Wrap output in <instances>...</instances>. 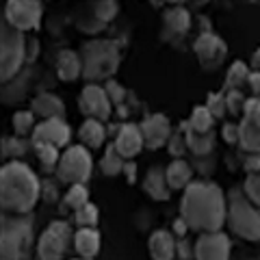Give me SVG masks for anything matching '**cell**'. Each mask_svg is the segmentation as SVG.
<instances>
[{
    "label": "cell",
    "mask_w": 260,
    "mask_h": 260,
    "mask_svg": "<svg viewBox=\"0 0 260 260\" xmlns=\"http://www.w3.org/2000/svg\"><path fill=\"white\" fill-rule=\"evenodd\" d=\"M206 109L210 111L213 117H223L228 113V104H225V95L223 93H210L208 95V102H206Z\"/></svg>",
    "instance_id": "35"
},
{
    "label": "cell",
    "mask_w": 260,
    "mask_h": 260,
    "mask_svg": "<svg viewBox=\"0 0 260 260\" xmlns=\"http://www.w3.org/2000/svg\"><path fill=\"white\" fill-rule=\"evenodd\" d=\"M56 74L65 83H72L78 76H83V59L74 50H61L56 54Z\"/></svg>",
    "instance_id": "18"
},
{
    "label": "cell",
    "mask_w": 260,
    "mask_h": 260,
    "mask_svg": "<svg viewBox=\"0 0 260 260\" xmlns=\"http://www.w3.org/2000/svg\"><path fill=\"white\" fill-rule=\"evenodd\" d=\"M221 135L225 143H239V124H225Z\"/></svg>",
    "instance_id": "41"
},
{
    "label": "cell",
    "mask_w": 260,
    "mask_h": 260,
    "mask_svg": "<svg viewBox=\"0 0 260 260\" xmlns=\"http://www.w3.org/2000/svg\"><path fill=\"white\" fill-rule=\"evenodd\" d=\"M225 104H228V111H230V113H241V115H243L247 100H245V95H243L239 89H232V91L225 93Z\"/></svg>",
    "instance_id": "36"
},
{
    "label": "cell",
    "mask_w": 260,
    "mask_h": 260,
    "mask_svg": "<svg viewBox=\"0 0 260 260\" xmlns=\"http://www.w3.org/2000/svg\"><path fill=\"white\" fill-rule=\"evenodd\" d=\"M184 145H186V141L182 139V135H174L172 139H169V152H172V156H180V154L184 152Z\"/></svg>",
    "instance_id": "40"
},
{
    "label": "cell",
    "mask_w": 260,
    "mask_h": 260,
    "mask_svg": "<svg viewBox=\"0 0 260 260\" xmlns=\"http://www.w3.org/2000/svg\"><path fill=\"white\" fill-rule=\"evenodd\" d=\"M44 15V5L37 0H9L5 5V22L22 32L39 26Z\"/></svg>",
    "instance_id": "9"
},
{
    "label": "cell",
    "mask_w": 260,
    "mask_h": 260,
    "mask_svg": "<svg viewBox=\"0 0 260 260\" xmlns=\"http://www.w3.org/2000/svg\"><path fill=\"white\" fill-rule=\"evenodd\" d=\"M228 200L223 191L213 182H191L182 193L180 217L189 230L195 232H219L225 223Z\"/></svg>",
    "instance_id": "1"
},
{
    "label": "cell",
    "mask_w": 260,
    "mask_h": 260,
    "mask_svg": "<svg viewBox=\"0 0 260 260\" xmlns=\"http://www.w3.org/2000/svg\"><path fill=\"white\" fill-rule=\"evenodd\" d=\"M225 223L237 237L245 241H260V208L251 204L241 189H234L228 195Z\"/></svg>",
    "instance_id": "5"
},
{
    "label": "cell",
    "mask_w": 260,
    "mask_h": 260,
    "mask_svg": "<svg viewBox=\"0 0 260 260\" xmlns=\"http://www.w3.org/2000/svg\"><path fill=\"white\" fill-rule=\"evenodd\" d=\"M162 22H165L167 30L176 32V35H182L191 28V15L186 9L182 7H172V9H167L165 15H162Z\"/></svg>",
    "instance_id": "25"
},
{
    "label": "cell",
    "mask_w": 260,
    "mask_h": 260,
    "mask_svg": "<svg viewBox=\"0 0 260 260\" xmlns=\"http://www.w3.org/2000/svg\"><path fill=\"white\" fill-rule=\"evenodd\" d=\"M78 137L87 150L89 148L95 150L104 143V139H107V128H104V124L98 119H85V124L78 130Z\"/></svg>",
    "instance_id": "23"
},
{
    "label": "cell",
    "mask_w": 260,
    "mask_h": 260,
    "mask_svg": "<svg viewBox=\"0 0 260 260\" xmlns=\"http://www.w3.org/2000/svg\"><path fill=\"white\" fill-rule=\"evenodd\" d=\"M113 145H115L117 152L126 160L135 158L137 154L143 150V145H145L141 128L137 126V124H124V126H119V130L115 133V143H113Z\"/></svg>",
    "instance_id": "14"
},
{
    "label": "cell",
    "mask_w": 260,
    "mask_h": 260,
    "mask_svg": "<svg viewBox=\"0 0 260 260\" xmlns=\"http://www.w3.org/2000/svg\"><path fill=\"white\" fill-rule=\"evenodd\" d=\"M174 230H176V234H178V237H184V234H186V230H189V225H186V221H184V219L180 217V219H178V221L174 223Z\"/></svg>",
    "instance_id": "44"
},
{
    "label": "cell",
    "mask_w": 260,
    "mask_h": 260,
    "mask_svg": "<svg viewBox=\"0 0 260 260\" xmlns=\"http://www.w3.org/2000/svg\"><path fill=\"white\" fill-rule=\"evenodd\" d=\"M124 172H126V176H128V180H135V174H137V165H135V162H126Z\"/></svg>",
    "instance_id": "45"
},
{
    "label": "cell",
    "mask_w": 260,
    "mask_h": 260,
    "mask_svg": "<svg viewBox=\"0 0 260 260\" xmlns=\"http://www.w3.org/2000/svg\"><path fill=\"white\" fill-rule=\"evenodd\" d=\"M3 145H5V150H3L5 156H7V154H9V156H22V154L26 152V150H24V143L20 141V137H18V139H15V137L7 139V137H5V139H3Z\"/></svg>",
    "instance_id": "37"
},
{
    "label": "cell",
    "mask_w": 260,
    "mask_h": 260,
    "mask_svg": "<svg viewBox=\"0 0 260 260\" xmlns=\"http://www.w3.org/2000/svg\"><path fill=\"white\" fill-rule=\"evenodd\" d=\"M32 258V219L26 215L3 217L0 260H30Z\"/></svg>",
    "instance_id": "3"
},
{
    "label": "cell",
    "mask_w": 260,
    "mask_h": 260,
    "mask_svg": "<svg viewBox=\"0 0 260 260\" xmlns=\"http://www.w3.org/2000/svg\"><path fill=\"white\" fill-rule=\"evenodd\" d=\"M141 133H143V141H145V148L150 150H158L160 145H165L169 139H172V124L165 115H148L141 124Z\"/></svg>",
    "instance_id": "13"
},
{
    "label": "cell",
    "mask_w": 260,
    "mask_h": 260,
    "mask_svg": "<svg viewBox=\"0 0 260 260\" xmlns=\"http://www.w3.org/2000/svg\"><path fill=\"white\" fill-rule=\"evenodd\" d=\"M80 59H83V76L87 80H102L111 78L117 72L121 54L117 44L111 39H93L83 46Z\"/></svg>",
    "instance_id": "4"
},
{
    "label": "cell",
    "mask_w": 260,
    "mask_h": 260,
    "mask_svg": "<svg viewBox=\"0 0 260 260\" xmlns=\"http://www.w3.org/2000/svg\"><path fill=\"white\" fill-rule=\"evenodd\" d=\"M119 5L113 3V0H100V3L93 5V18L98 20V24H107L117 15Z\"/></svg>",
    "instance_id": "32"
},
{
    "label": "cell",
    "mask_w": 260,
    "mask_h": 260,
    "mask_svg": "<svg viewBox=\"0 0 260 260\" xmlns=\"http://www.w3.org/2000/svg\"><path fill=\"white\" fill-rule=\"evenodd\" d=\"M251 68H254V72H260V48L251 54Z\"/></svg>",
    "instance_id": "46"
},
{
    "label": "cell",
    "mask_w": 260,
    "mask_h": 260,
    "mask_svg": "<svg viewBox=\"0 0 260 260\" xmlns=\"http://www.w3.org/2000/svg\"><path fill=\"white\" fill-rule=\"evenodd\" d=\"M35 154L39 162L44 167L52 169V167H59V160H61V154H59V148L54 145H48V143H35Z\"/></svg>",
    "instance_id": "30"
},
{
    "label": "cell",
    "mask_w": 260,
    "mask_h": 260,
    "mask_svg": "<svg viewBox=\"0 0 260 260\" xmlns=\"http://www.w3.org/2000/svg\"><path fill=\"white\" fill-rule=\"evenodd\" d=\"M245 169H247V174H258L260 172V156H247Z\"/></svg>",
    "instance_id": "43"
},
{
    "label": "cell",
    "mask_w": 260,
    "mask_h": 260,
    "mask_svg": "<svg viewBox=\"0 0 260 260\" xmlns=\"http://www.w3.org/2000/svg\"><path fill=\"white\" fill-rule=\"evenodd\" d=\"M249 87H251V91H254V98H258V100H260V72H251Z\"/></svg>",
    "instance_id": "42"
},
{
    "label": "cell",
    "mask_w": 260,
    "mask_h": 260,
    "mask_svg": "<svg viewBox=\"0 0 260 260\" xmlns=\"http://www.w3.org/2000/svg\"><path fill=\"white\" fill-rule=\"evenodd\" d=\"M195 260H230V237L223 232H206L193 245Z\"/></svg>",
    "instance_id": "11"
},
{
    "label": "cell",
    "mask_w": 260,
    "mask_h": 260,
    "mask_svg": "<svg viewBox=\"0 0 260 260\" xmlns=\"http://www.w3.org/2000/svg\"><path fill=\"white\" fill-rule=\"evenodd\" d=\"M39 178L22 160H9L0 169V206L7 215H28L39 200Z\"/></svg>",
    "instance_id": "2"
},
{
    "label": "cell",
    "mask_w": 260,
    "mask_h": 260,
    "mask_svg": "<svg viewBox=\"0 0 260 260\" xmlns=\"http://www.w3.org/2000/svg\"><path fill=\"white\" fill-rule=\"evenodd\" d=\"M30 111L35 113V115L42 117V121H46V119H63L65 104H63V100L59 95L46 91V93H39V95L32 98Z\"/></svg>",
    "instance_id": "16"
},
{
    "label": "cell",
    "mask_w": 260,
    "mask_h": 260,
    "mask_svg": "<svg viewBox=\"0 0 260 260\" xmlns=\"http://www.w3.org/2000/svg\"><path fill=\"white\" fill-rule=\"evenodd\" d=\"M124 167H126V158L121 156L115 145L111 143L109 148H107V152H104L102 160H100L102 174H104V176H119L121 172H124Z\"/></svg>",
    "instance_id": "26"
},
{
    "label": "cell",
    "mask_w": 260,
    "mask_h": 260,
    "mask_svg": "<svg viewBox=\"0 0 260 260\" xmlns=\"http://www.w3.org/2000/svg\"><path fill=\"white\" fill-rule=\"evenodd\" d=\"M72 241V230L65 221H52L35 245V260H61Z\"/></svg>",
    "instance_id": "8"
},
{
    "label": "cell",
    "mask_w": 260,
    "mask_h": 260,
    "mask_svg": "<svg viewBox=\"0 0 260 260\" xmlns=\"http://www.w3.org/2000/svg\"><path fill=\"white\" fill-rule=\"evenodd\" d=\"M70 137H72V130L63 119H46L37 124L30 139H32V145L48 143V145H54V148H63V145L70 143Z\"/></svg>",
    "instance_id": "12"
},
{
    "label": "cell",
    "mask_w": 260,
    "mask_h": 260,
    "mask_svg": "<svg viewBox=\"0 0 260 260\" xmlns=\"http://www.w3.org/2000/svg\"><path fill=\"white\" fill-rule=\"evenodd\" d=\"M24 59H26V37L22 30L5 22L0 30V78L3 83L18 74Z\"/></svg>",
    "instance_id": "6"
},
{
    "label": "cell",
    "mask_w": 260,
    "mask_h": 260,
    "mask_svg": "<svg viewBox=\"0 0 260 260\" xmlns=\"http://www.w3.org/2000/svg\"><path fill=\"white\" fill-rule=\"evenodd\" d=\"M239 143L249 156H260V126L243 117V121L239 124Z\"/></svg>",
    "instance_id": "21"
},
{
    "label": "cell",
    "mask_w": 260,
    "mask_h": 260,
    "mask_svg": "<svg viewBox=\"0 0 260 260\" xmlns=\"http://www.w3.org/2000/svg\"><path fill=\"white\" fill-rule=\"evenodd\" d=\"M35 113L32 111H18V113H13V130H15V135L18 137H26L32 133H35Z\"/></svg>",
    "instance_id": "29"
},
{
    "label": "cell",
    "mask_w": 260,
    "mask_h": 260,
    "mask_svg": "<svg viewBox=\"0 0 260 260\" xmlns=\"http://www.w3.org/2000/svg\"><path fill=\"white\" fill-rule=\"evenodd\" d=\"M74 247L80 258H95L98 251H100V232H98V228H80L74 234Z\"/></svg>",
    "instance_id": "19"
},
{
    "label": "cell",
    "mask_w": 260,
    "mask_h": 260,
    "mask_svg": "<svg viewBox=\"0 0 260 260\" xmlns=\"http://www.w3.org/2000/svg\"><path fill=\"white\" fill-rule=\"evenodd\" d=\"M243 193L247 195V200L251 204H256L260 208V172L258 174H247L245 184H243Z\"/></svg>",
    "instance_id": "34"
},
{
    "label": "cell",
    "mask_w": 260,
    "mask_h": 260,
    "mask_svg": "<svg viewBox=\"0 0 260 260\" xmlns=\"http://www.w3.org/2000/svg\"><path fill=\"white\" fill-rule=\"evenodd\" d=\"M165 174H167V184H169V189H174V191H182L186 189V186L191 184V167H189V162L182 160V158H176L174 162H169L167 169H165Z\"/></svg>",
    "instance_id": "22"
},
{
    "label": "cell",
    "mask_w": 260,
    "mask_h": 260,
    "mask_svg": "<svg viewBox=\"0 0 260 260\" xmlns=\"http://www.w3.org/2000/svg\"><path fill=\"white\" fill-rule=\"evenodd\" d=\"M104 89H107V93H109V98H111V102H113V104H121V102H124L126 91L115 83V80H109Z\"/></svg>",
    "instance_id": "39"
},
{
    "label": "cell",
    "mask_w": 260,
    "mask_h": 260,
    "mask_svg": "<svg viewBox=\"0 0 260 260\" xmlns=\"http://www.w3.org/2000/svg\"><path fill=\"white\" fill-rule=\"evenodd\" d=\"M243 117L251 119L256 126H260V100L258 98H251V100H247L245 104V111H243Z\"/></svg>",
    "instance_id": "38"
},
{
    "label": "cell",
    "mask_w": 260,
    "mask_h": 260,
    "mask_svg": "<svg viewBox=\"0 0 260 260\" xmlns=\"http://www.w3.org/2000/svg\"><path fill=\"white\" fill-rule=\"evenodd\" d=\"M249 68L243 61H234L230 65V70H228V76H225V87L228 91H232V89H241L245 83H249Z\"/></svg>",
    "instance_id": "27"
},
{
    "label": "cell",
    "mask_w": 260,
    "mask_h": 260,
    "mask_svg": "<svg viewBox=\"0 0 260 260\" xmlns=\"http://www.w3.org/2000/svg\"><path fill=\"white\" fill-rule=\"evenodd\" d=\"M91 169H93V158L85 145H70L61 154L56 176H59L61 182H68L74 186V184L87 182V178L91 176Z\"/></svg>",
    "instance_id": "7"
},
{
    "label": "cell",
    "mask_w": 260,
    "mask_h": 260,
    "mask_svg": "<svg viewBox=\"0 0 260 260\" xmlns=\"http://www.w3.org/2000/svg\"><path fill=\"white\" fill-rule=\"evenodd\" d=\"M72 260H85V258H72Z\"/></svg>",
    "instance_id": "47"
},
{
    "label": "cell",
    "mask_w": 260,
    "mask_h": 260,
    "mask_svg": "<svg viewBox=\"0 0 260 260\" xmlns=\"http://www.w3.org/2000/svg\"><path fill=\"white\" fill-rule=\"evenodd\" d=\"M193 50H195V54H198L202 61H206V63L208 61L219 63L225 56V44H223L221 37L215 35V32L204 30L198 39H195Z\"/></svg>",
    "instance_id": "15"
},
{
    "label": "cell",
    "mask_w": 260,
    "mask_h": 260,
    "mask_svg": "<svg viewBox=\"0 0 260 260\" xmlns=\"http://www.w3.org/2000/svg\"><path fill=\"white\" fill-rule=\"evenodd\" d=\"M85 204H89V191L85 184H74L70 186L68 195H65V206L72 208L76 213L78 208H83Z\"/></svg>",
    "instance_id": "31"
},
{
    "label": "cell",
    "mask_w": 260,
    "mask_h": 260,
    "mask_svg": "<svg viewBox=\"0 0 260 260\" xmlns=\"http://www.w3.org/2000/svg\"><path fill=\"white\" fill-rule=\"evenodd\" d=\"M184 141H186V148H189L195 156H206V154L213 152V143H215V135L213 130L210 133H193L189 128V124H184Z\"/></svg>",
    "instance_id": "24"
},
{
    "label": "cell",
    "mask_w": 260,
    "mask_h": 260,
    "mask_svg": "<svg viewBox=\"0 0 260 260\" xmlns=\"http://www.w3.org/2000/svg\"><path fill=\"white\" fill-rule=\"evenodd\" d=\"M78 107L87 115V119H98V121H107L111 117V98L107 93V89L100 85H87L78 98Z\"/></svg>",
    "instance_id": "10"
},
{
    "label": "cell",
    "mask_w": 260,
    "mask_h": 260,
    "mask_svg": "<svg viewBox=\"0 0 260 260\" xmlns=\"http://www.w3.org/2000/svg\"><path fill=\"white\" fill-rule=\"evenodd\" d=\"M98 215H100L98 206H93L91 202H89V204H85L83 208H78L74 213V221L80 228H95L98 225Z\"/></svg>",
    "instance_id": "33"
},
{
    "label": "cell",
    "mask_w": 260,
    "mask_h": 260,
    "mask_svg": "<svg viewBox=\"0 0 260 260\" xmlns=\"http://www.w3.org/2000/svg\"><path fill=\"white\" fill-rule=\"evenodd\" d=\"M148 247H150L152 260H174L176 251H178V245L172 237V232H167V230L152 232Z\"/></svg>",
    "instance_id": "17"
},
{
    "label": "cell",
    "mask_w": 260,
    "mask_h": 260,
    "mask_svg": "<svg viewBox=\"0 0 260 260\" xmlns=\"http://www.w3.org/2000/svg\"><path fill=\"white\" fill-rule=\"evenodd\" d=\"M143 189L148 195H152L154 200L165 202L169 200V184H167V174L162 167H152L148 169V174L143 178Z\"/></svg>",
    "instance_id": "20"
},
{
    "label": "cell",
    "mask_w": 260,
    "mask_h": 260,
    "mask_svg": "<svg viewBox=\"0 0 260 260\" xmlns=\"http://www.w3.org/2000/svg\"><path fill=\"white\" fill-rule=\"evenodd\" d=\"M213 121H215V117L210 115V111L206 107H195L186 124H189V128L193 130V133L204 135V133H210V128H213Z\"/></svg>",
    "instance_id": "28"
}]
</instances>
